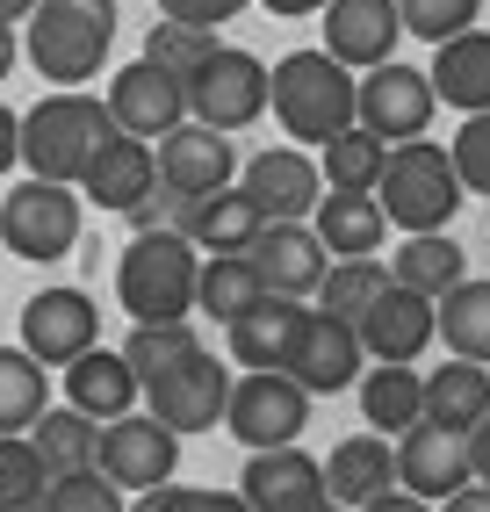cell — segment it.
Masks as SVG:
<instances>
[{
	"mask_svg": "<svg viewBox=\"0 0 490 512\" xmlns=\"http://www.w3.org/2000/svg\"><path fill=\"white\" fill-rule=\"evenodd\" d=\"M440 512H490V484H476V476H469L462 491H447V498H440Z\"/></svg>",
	"mask_w": 490,
	"mask_h": 512,
	"instance_id": "obj_50",
	"label": "cell"
},
{
	"mask_svg": "<svg viewBox=\"0 0 490 512\" xmlns=\"http://www.w3.org/2000/svg\"><path fill=\"white\" fill-rule=\"evenodd\" d=\"M267 296V282H260V267L245 260V253H209L202 260V275H195V311L202 318H245L253 303Z\"/></svg>",
	"mask_w": 490,
	"mask_h": 512,
	"instance_id": "obj_32",
	"label": "cell"
},
{
	"mask_svg": "<svg viewBox=\"0 0 490 512\" xmlns=\"http://www.w3.org/2000/svg\"><path fill=\"white\" fill-rule=\"evenodd\" d=\"M361 368H368L361 332L346 325V318L310 311L303 332H296V347H289V368H282V375H296L310 397H339V390H354V383H361Z\"/></svg>",
	"mask_w": 490,
	"mask_h": 512,
	"instance_id": "obj_14",
	"label": "cell"
},
{
	"mask_svg": "<svg viewBox=\"0 0 490 512\" xmlns=\"http://www.w3.org/2000/svg\"><path fill=\"white\" fill-rule=\"evenodd\" d=\"M44 404H51L44 361L29 347H0V433H29V419H37Z\"/></svg>",
	"mask_w": 490,
	"mask_h": 512,
	"instance_id": "obj_36",
	"label": "cell"
},
{
	"mask_svg": "<svg viewBox=\"0 0 490 512\" xmlns=\"http://www.w3.org/2000/svg\"><path fill=\"white\" fill-rule=\"evenodd\" d=\"M152 159H159V181L181 188V195H217L238 181V145L224 138V130L209 123H173L166 138H152Z\"/></svg>",
	"mask_w": 490,
	"mask_h": 512,
	"instance_id": "obj_15",
	"label": "cell"
},
{
	"mask_svg": "<svg viewBox=\"0 0 490 512\" xmlns=\"http://www.w3.org/2000/svg\"><path fill=\"white\" fill-rule=\"evenodd\" d=\"M426 80H433V94L447 109H462V116L490 109V29H462V37L433 44V73Z\"/></svg>",
	"mask_w": 490,
	"mask_h": 512,
	"instance_id": "obj_27",
	"label": "cell"
},
{
	"mask_svg": "<svg viewBox=\"0 0 490 512\" xmlns=\"http://www.w3.org/2000/svg\"><path fill=\"white\" fill-rule=\"evenodd\" d=\"M195 275L202 253L181 231H137L123 260H116V303L137 325H166V318H195Z\"/></svg>",
	"mask_w": 490,
	"mask_h": 512,
	"instance_id": "obj_4",
	"label": "cell"
},
{
	"mask_svg": "<svg viewBox=\"0 0 490 512\" xmlns=\"http://www.w3.org/2000/svg\"><path fill=\"white\" fill-rule=\"evenodd\" d=\"M188 116L224 130V138H238L245 123L267 116V65L253 51H238V44H217V58L188 80Z\"/></svg>",
	"mask_w": 490,
	"mask_h": 512,
	"instance_id": "obj_10",
	"label": "cell"
},
{
	"mask_svg": "<svg viewBox=\"0 0 490 512\" xmlns=\"http://www.w3.org/2000/svg\"><path fill=\"white\" fill-rule=\"evenodd\" d=\"M145 58H152V65H166V73L188 87L202 65L217 58V29H195V22H166V15H159V22L145 29Z\"/></svg>",
	"mask_w": 490,
	"mask_h": 512,
	"instance_id": "obj_39",
	"label": "cell"
},
{
	"mask_svg": "<svg viewBox=\"0 0 490 512\" xmlns=\"http://www.w3.org/2000/svg\"><path fill=\"white\" fill-rule=\"evenodd\" d=\"M58 375H65V404L87 412V419H123V412H137V397H145V383H137V368L123 361V347L116 354L109 347H87L80 361H65Z\"/></svg>",
	"mask_w": 490,
	"mask_h": 512,
	"instance_id": "obj_22",
	"label": "cell"
},
{
	"mask_svg": "<svg viewBox=\"0 0 490 512\" xmlns=\"http://www.w3.org/2000/svg\"><path fill=\"white\" fill-rule=\"evenodd\" d=\"M22 347L37 354L44 368H65V361H80L87 347H101V311H94V296L87 289H37L22 303Z\"/></svg>",
	"mask_w": 490,
	"mask_h": 512,
	"instance_id": "obj_11",
	"label": "cell"
},
{
	"mask_svg": "<svg viewBox=\"0 0 490 512\" xmlns=\"http://www.w3.org/2000/svg\"><path fill=\"white\" fill-rule=\"evenodd\" d=\"M361 354L368 361H418L440 339V325H433V296H418V289H404V282H390L368 311H361Z\"/></svg>",
	"mask_w": 490,
	"mask_h": 512,
	"instance_id": "obj_19",
	"label": "cell"
},
{
	"mask_svg": "<svg viewBox=\"0 0 490 512\" xmlns=\"http://www.w3.org/2000/svg\"><path fill=\"white\" fill-rule=\"evenodd\" d=\"M253 0H159L166 22H195V29H224L231 15H245Z\"/></svg>",
	"mask_w": 490,
	"mask_h": 512,
	"instance_id": "obj_46",
	"label": "cell"
},
{
	"mask_svg": "<svg viewBox=\"0 0 490 512\" xmlns=\"http://www.w3.org/2000/svg\"><path fill=\"white\" fill-rule=\"evenodd\" d=\"M44 484H51V469L37 455V440L29 433H0V512H37Z\"/></svg>",
	"mask_w": 490,
	"mask_h": 512,
	"instance_id": "obj_40",
	"label": "cell"
},
{
	"mask_svg": "<svg viewBox=\"0 0 490 512\" xmlns=\"http://www.w3.org/2000/svg\"><path fill=\"white\" fill-rule=\"evenodd\" d=\"M8 166H22V116L0 101V174H8Z\"/></svg>",
	"mask_w": 490,
	"mask_h": 512,
	"instance_id": "obj_48",
	"label": "cell"
},
{
	"mask_svg": "<svg viewBox=\"0 0 490 512\" xmlns=\"http://www.w3.org/2000/svg\"><path fill=\"white\" fill-rule=\"evenodd\" d=\"M303 512H346V505H332V498H318V505H303Z\"/></svg>",
	"mask_w": 490,
	"mask_h": 512,
	"instance_id": "obj_54",
	"label": "cell"
},
{
	"mask_svg": "<svg viewBox=\"0 0 490 512\" xmlns=\"http://www.w3.org/2000/svg\"><path fill=\"white\" fill-rule=\"evenodd\" d=\"M310 231L325 238L332 260H375L382 238H390V217H382L375 195H346V188H325L318 210H310Z\"/></svg>",
	"mask_w": 490,
	"mask_h": 512,
	"instance_id": "obj_26",
	"label": "cell"
},
{
	"mask_svg": "<svg viewBox=\"0 0 490 512\" xmlns=\"http://www.w3.org/2000/svg\"><path fill=\"white\" fill-rule=\"evenodd\" d=\"M188 354H202V332L188 318H166V325H137L123 339V361L137 368V383H159L166 368H181Z\"/></svg>",
	"mask_w": 490,
	"mask_h": 512,
	"instance_id": "obj_37",
	"label": "cell"
},
{
	"mask_svg": "<svg viewBox=\"0 0 490 512\" xmlns=\"http://www.w3.org/2000/svg\"><path fill=\"white\" fill-rule=\"evenodd\" d=\"M195 202H202V195H181V188L152 181V195H145V202H130L123 217H130L137 231H181V238H188V231H195Z\"/></svg>",
	"mask_w": 490,
	"mask_h": 512,
	"instance_id": "obj_44",
	"label": "cell"
},
{
	"mask_svg": "<svg viewBox=\"0 0 490 512\" xmlns=\"http://www.w3.org/2000/svg\"><path fill=\"white\" fill-rule=\"evenodd\" d=\"M80 217H87V202L80 188H65V181H37L29 174L22 188L0 195V246H8L15 260H65L80 246Z\"/></svg>",
	"mask_w": 490,
	"mask_h": 512,
	"instance_id": "obj_6",
	"label": "cell"
},
{
	"mask_svg": "<svg viewBox=\"0 0 490 512\" xmlns=\"http://www.w3.org/2000/svg\"><path fill=\"white\" fill-rule=\"evenodd\" d=\"M15 58H22V29H8V22H0V80L15 73Z\"/></svg>",
	"mask_w": 490,
	"mask_h": 512,
	"instance_id": "obj_51",
	"label": "cell"
},
{
	"mask_svg": "<svg viewBox=\"0 0 490 512\" xmlns=\"http://www.w3.org/2000/svg\"><path fill=\"white\" fill-rule=\"evenodd\" d=\"M29 440H37V455L51 476H73V469H94V440H101V419L73 412V404H44L37 419H29Z\"/></svg>",
	"mask_w": 490,
	"mask_h": 512,
	"instance_id": "obj_33",
	"label": "cell"
},
{
	"mask_svg": "<svg viewBox=\"0 0 490 512\" xmlns=\"http://www.w3.org/2000/svg\"><path fill=\"white\" fill-rule=\"evenodd\" d=\"M469 433H447V426H433V419H418V426H404L397 433V484L404 491H418V498H447V491H462L469 484Z\"/></svg>",
	"mask_w": 490,
	"mask_h": 512,
	"instance_id": "obj_20",
	"label": "cell"
},
{
	"mask_svg": "<svg viewBox=\"0 0 490 512\" xmlns=\"http://www.w3.org/2000/svg\"><path fill=\"white\" fill-rule=\"evenodd\" d=\"M361 512H440L433 498H418V491H404V484H390V491H375Z\"/></svg>",
	"mask_w": 490,
	"mask_h": 512,
	"instance_id": "obj_47",
	"label": "cell"
},
{
	"mask_svg": "<svg viewBox=\"0 0 490 512\" xmlns=\"http://www.w3.org/2000/svg\"><path fill=\"white\" fill-rule=\"evenodd\" d=\"M469 469H476V484H490V412L469 426Z\"/></svg>",
	"mask_w": 490,
	"mask_h": 512,
	"instance_id": "obj_49",
	"label": "cell"
},
{
	"mask_svg": "<svg viewBox=\"0 0 490 512\" xmlns=\"http://www.w3.org/2000/svg\"><path fill=\"white\" fill-rule=\"evenodd\" d=\"M483 412H490V361L447 354V361L426 375V419L447 426V433H469Z\"/></svg>",
	"mask_w": 490,
	"mask_h": 512,
	"instance_id": "obj_29",
	"label": "cell"
},
{
	"mask_svg": "<svg viewBox=\"0 0 490 512\" xmlns=\"http://www.w3.org/2000/svg\"><path fill=\"white\" fill-rule=\"evenodd\" d=\"M404 22H397V0H325V51L346 65V73H368L397 51Z\"/></svg>",
	"mask_w": 490,
	"mask_h": 512,
	"instance_id": "obj_21",
	"label": "cell"
},
{
	"mask_svg": "<svg viewBox=\"0 0 490 512\" xmlns=\"http://www.w3.org/2000/svg\"><path fill=\"white\" fill-rule=\"evenodd\" d=\"M382 289H390V267H382V260H332L325 282H318V311L361 325V311H368Z\"/></svg>",
	"mask_w": 490,
	"mask_h": 512,
	"instance_id": "obj_38",
	"label": "cell"
},
{
	"mask_svg": "<svg viewBox=\"0 0 490 512\" xmlns=\"http://www.w3.org/2000/svg\"><path fill=\"white\" fill-rule=\"evenodd\" d=\"M159 181V159L145 138H130V130H116L109 145L94 152V166L80 174V202H94V210H130V202H145Z\"/></svg>",
	"mask_w": 490,
	"mask_h": 512,
	"instance_id": "obj_23",
	"label": "cell"
},
{
	"mask_svg": "<svg viewBox=\"0 0 490 512\" xmlns=\"http://www.w3.org/2000/svg\"><path fill=\"white\" fill-rule=\"evenodd\" d=\"M390 484H397V448L382 433H346L325 455V498L346 505V512H361L375 491H390Z\"/></svg>",
	"mask_w": 490,
	"mask_h": 512,
	"instance_id": "obj_24",
	"label": "cell"
},
{
	"mask_svg": "<svg viewBox=\"0 0 490 512\" xmlns=\"http://www.w3.org/2000/svg\"><path fill=\"white\" fill-rule=\"evenodd\" d=\"M130 512H253L238 491H188V484H159V491H137Z\"/></svg>",
	"mask_w": 490,
	"mask_h": 512,
	"instance_id": "obj_45",
	"label": "cell"
},
{
	"mask_svg": "<svg viewBox=\"0 0 490 512\" xmlns=\"http://www.w3.org/2000/svg\"><path fill=\"white\" fill-rule=\"evenodd\" d=\"M433 109H440V94H433V80L418 73V65L382 58V65H368V73L354 80V123L375 130L382 145L426 138V130H433Z\"/></svg>",
	"mask_w": 490,
	"mask_h": 512,
	"instance_id": "obj_9",
	"label": "cell"
},
{
	"mask_svg": "<svg viewBox=\"0 0 490 512\" xmlns=\"http://www.w3.org/2000/svg\"><path fill=\"white\" fill-rule=\"evenodd\" d=\"M224 426L245 448H289V440L310 433V390L282 368H245V375H231Z\"/></svg>",
	"mask_w": 490,
	"mask_h": 512,
	"instance_id": "obj_7",
	"label": "cell"
},
{
	"mask_svg": "<svg viewBox=\"0 0 490 512\" xmlns=\"http://www.w3.org/2000/svg\"><path fill=\"white\" fill-rule=\"evenodd\" d=\"M375 202H382V217H390L397 231H447L454 210L469 202V188H462V174H454L447 145L404 138V145H390V159H382Z\"/></svg>",
	"mask_w": 490,
	"mask_h": 512,
	"instance_id": "obj_5",
	"label": "cell"
},
{
	"mask_svg": "<svg viewBox=\"0 0 490 512\" xmlns=\"http://www.w3.org/2000/svg\"><path fill=\"white\" fill-rule=\"evenodd\" d=\"M29 8H37V0H0V22L15 29V22H29Z\"/></svg>",
	"mask_w": 490,
	"mask_h": 512,
	"instance_id": "obj_53",
	"label": "cell"
},
{
	"mask_svg": "<svg viewBox=\"0 0 490 512\" xmlns=\"http://www.w3.org/2000/svg\"><path fill=\"white\" fill-rule=\"evenodd\" d=\"M382 159H390V145H382L375 130L346 123L339 138H325V145H318V174H325V188H346V195H375V181H382Z\"/></svg>",
	"mask_w": 490,
	"mask_h": 512,
	"instance_id": "obj_35",
	"label": "cell"
},
{
	"mask_svg": "<svg viewBox=\"0 0 490 512\" xmlns=\"http://www.w3.org/2000/svg\"><path fill=\"white\" fill-rule=\"evenodd\" d=\"M116 138V116H109V101H94V94H44L37 109L22 116V166L37 181H65V188H80V174L94 166V152Z\"/></svg>",
	"mask_w": 490,
	"mask_h": 512,
	"instance_id": "obj_3",
	"label": "cell"
},
{
	"mask_svg": "<svg viewBox=\"0 0 490 512\" xmlns=\"http://www.w3.org/2000/svg\"><path fill=\"white\" fill-rule=\"evenodd\" d=\"M245 260L260 267V282H267V296H318V282H325V267H332V253H325V238L310 231V217H289V224H260V238L245 246Z\"/></svg>",
	"mask_w": 490,
	"mask_h": 512,
	"instance_id": "obj_17",
	"label": "cell"
},
{
	"mask_svg": "<svg viewBox=\"0 0 490 512\" xmlns=\"http://www.w3.org/2000/svg\"><path fill=\"white\" fill-rule=\"evenodd\" d=\"M433 325H440V339H447V354L490 361V282L462 275V282L433 303Z\"/></svg>",
	"mask_w": 490,
	"mask_h": 512,
	"instance_id": "obj_34",
	"label": "cell"
},
{
	"mask_svg": "<svg viewBox=\"0 0 490 512\" xmlns=\"http://www.w3.org/2000/svg\"><path fill=\"white\" fill-rule=\"evenodd\" d=\"M361 419H368V433H404L426 419V375H418V361L361 368Z\"/></svg>",
	"mask_w": 490,
	"mask_h": 512,
	"instance_id": "obj_28",
	"label": "cell"
},
{
	"mask_svg": "<svg viewBox=\"0 0 490 512\" xmlns=\"http://www.w3.org/2000/svg\"><path fill=\"white\" fill-rule=\"evenodd\" d=\"M238 498L253 512H303L325 498V462L303 448V440H289V448H253L238 469Z\"/></svg>",
	"mask_w": 490,
	"mask_h": 512,
	"instance_id": "obj_16",
	"label": "cell"
},
{
	"mask_svg": "<svg viewBox=\"0 0 490 512\" xmlns=\"http://www.w3.org/2000/svg\"><path fill=\"white\" fill-rule=\"evenodd\" d=\"M145 404H152V419H166L173 433H209V426H224L231 368L202 347V354H188L181 368H166L159 383H145Z\"/></svg>",
	"mask_w": 490,
	"mask_h": 512,
	"instance_id": "obj_12",
	"label": "cell"
},
{
	"mask_svg": "<svg viewBox=\"0 0 490 512\" xmlns=\"http://www.w3.org/2000/svg\"><path fill=\"white\" fill-rule=\"evenodd\" d=\"M37 512H130V505H123V491L101 469H73V476H51L44 484Z\"/></svg>",
	"mask_w": 490,
	"mask_h": 512,
	"instance_id": "obj_42",
	"label": "cell"
},
{
	"mask_svg": "<svg viewBox=\"0 0 490 512\" xmlns=\"http://www.w3.org/2000/svg\"><path fill=\"white\" fill-rule=\"evenodd\" d=\"M94 469L109 476L116 491H159V484H173V469H181V433H173L166 419H152V412L101 419Z\"/></svg>",
	"mask_w": 490,
	"mask_h": 512,
	"instance_id": "obj_8",
	"label": "cell"
},
{
	"mask_svg": "<svg viewBox=\"0 0 490 512\" xmlns=\"http://www.w3.org/2000/svg\"><path fill=\"white\" fill-rule=\"evenodd\" d=\"M260 202L253 195H245L238 181L231 188H217V195H202L195 202V253H245V246H253V238H260Z\"/></svg>",
	"mask_w": 490,
	"mask_h": 512,
	"instance_id": "obj_31",
	"label": "cell"
},
{
	"mask_svg": "<svg viewBox=\"0 0 490 512\" xmlns=\"http://www.w3.org/2000/svg\"><path fill=\"white\" fill-rule=\"evenodd\" d=\"M310 318V303L296 296H260L245 318H231V361L238 368H289V347H296V332Z\"/></svg>",
	"mask_w": 490,
	"mask_h": 512,
	"instance_id": "obj_25",
	"label": "cell"
},
{
	"mask_svg": "<svg viewBox=\"0 0 490 512\" xmlns=\"http://www.w3.org/2000/svg\"><path fill=\"white\" fill-rule=\"evenodd\" d=\"M109 116H116V130H130V138H166L173 123H188V87L166 73V65H152V58H130L123 73L109 80Z\"/></svg>",
	"mask_w": 490,
	"mask_h": 512,
	"instance_id": "obj_18",
	"label": "cell"
},
{
	"mask_svg": "<svg viewBox=\"0 0 490 512\" xmlns=\"http://www.w3.org/2000/svg\"><path fill=\"white\" fill-rule=\"evenodd\" d=\"M267 109L289 130V145H325L354 123V73L318 44V51H289L267 73Z\"/></svg>",
	"mask_w": 490,
	"mask_h": 512,
	"instance_id": "obj_2",
	"label": "cell"
},
{
	"mask_svg": "<svg viewBox=\"0 0 490 512\" xmlns=\"http://www.w3.org/2000/svg\"><path fill=\"white\" fill-rule=\"evenodd\" d=\"M476 15H483V0H397L404 37H426V44H447L462 29H476Z\"/></svg>",
	"mask_w": 490,
	"mask_h": 512,
	"instance_id": "obj_41",
	"label": "cell"
},
{
	"mask_svg": "<svg viewBox=\"0 0 490 512\" xmlns=\"http://www.w3.org/2000/svg\"><path fill=\"white\" fill-rule=\"evenodd\" d=\"M238 188L260 202V217L267 224H289V217H310L318 210V195H325V174H318V159H310L303 145H267L238 166Z\"/></svg>",
	"mask_w": 490,
	"mask_h": 512,
	"instance_id": "obj_13",
	"label": "cell"
},
{
	"mask_svg": "<svg viewBox=\"0 0 490 512\" xmlns=\"http://www.w3.org/2000/svg\"><path fill=\"white\" fill-rule=\"evenodd\" d=\"M462 275H469V253L454 246L447 231H404V246H397V260H390V282L433 296V303L462 282Z\"/></svg>",
	"mask_w": 490,
	"mask_h": 512,
	"instance_id": "obj_30",
	"label": "cell"
},
{
	"mask_svg": "<svg viewBox=\"0 0 490 512\" xmlns=\"http://www.w3.org/2000/svg\"><path fill=\"white\" fill-rule=\"evenodd\" d=\"M454 174H462V188L469 195H490V109H476V116H462V130H454Z\"/></svg>",
	"mask_w": 490,
	"mask_h": 512,
	"instance_id": "obj_43",
	"label": "cell"
},
{
	"mask_svg": "<svg viewBox=\"0 0 490 512\" xmlns=\"http://www.w3.org/2000/svg\"><path fill=\"white\" fill-rule=\"evenodd\" d=\"M116 0H37L22 22V58L51 87H87L116 51Z\"/></svg>",
	"mask_w": 490,
	"mask_h": 512,
	"instance_id": "obj_1",
	"label": "cell"
},
{
	"mask_svg": "<svg viewBox=\"0 0 490 512\" xmlns=\"http://www.w3.org/2000/svg\"><path fill=\"white\" fill-rule=\"evenodd\" d=\"M260 8H267V15H289V22H296V15H325V0H260Z\"/></svg>",
	"mask_w": 490,
	"mask_h": 512,
	"instance_id": "obj_52",
	"label": "cell"
}]
</instances>
